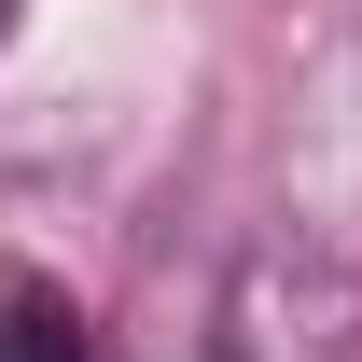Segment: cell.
Masks as SVG:
<instances>
[{"label": "cell", "mask_w": 362, "mask_h": 362, "mask_svg": "<svg viewBox=\"0 0 362 362\" xmlns=\"http://www.w3.org/2000/svg\"><path fill=\"white\" fill-rule=\"evenodd\" d=\"M279 237H293V265H320L362 307V28L307 42L293 98H279Z\"/></svg>", "instance_id": "obj_1"}, {"label": "cell", "mask_w": 362, "mask_h": 362, "mask_svg": "<svg viewBox=\"0 0 362 362\" xmlns=\"http://www.w3.org/2000/svg\"><path fill=\"white\" fill-rule=\"evenodd\" d=\"M0 362H98V320L70 279L42 265H0Z\"/></svg>", "instance_id": "obj_2"}, {"label": "cell", "mask_w": 362, "mask_h": 362, "mask_svg": "<svg viewBox=\"0 0 362 362\" xmlns=\"http://www.w3.org/2000/svg\"><path fill=\"white\" fill-rule=\"evenodd\" d=\"M0 28H14V0H0Z\"/></svg>", "instance_id": "obj_3"}]
</instances>
